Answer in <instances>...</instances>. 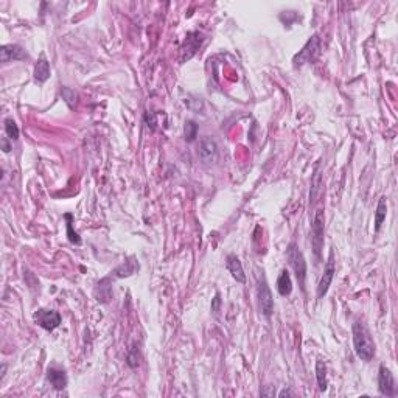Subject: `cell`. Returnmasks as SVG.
Instances as JSON below:
<instances>
[{
  "instance_id": "obj_16",
  "label": "cell",
  "mask_w": 398,
  "mask_h": 398,
  "mask_svg": "<svg viewBox=\"0 0 398 398\" xmlns=\"http://www.w3.org/2000/svg\"><path fill=\"white\" fill-rule=\"evenodd\" d=\"M136 271H139V263L132 258V260H129V261H125L122 266H118V268L114 271V274H115L117 277H129V275H132Z\"/></svg>"
},
{
  "instance_id": "obj_19",
  "label": "cell",
  "mask_w": 398,
  "mask_h": 398,
  "mask_svg": "<svg viewBox=\"0 0 398 398\" xmlns=\"http://www.w3.org/2000/svg\"><path fill=\"white\" fill-rule=\"evenodd\" d=\"M5 132L10 140H17L19 139V128L13 118H7L5 120Z\"/></svg>"
},
{
  "instance_id": "obj_22",
  "label": "cell",
  "mask_w": 398,
  "mask_h": 398,
  "mask_svg": "<svg viewBox=\"0 0 398 398\" xmlns=\"http://www.w3.org/2000/svg\"><path fill=\"white\" fill-rule=\"evenodd\" d=\"M65 219L69 221L67 223V235H69V240L72 241V243H75V245H81V238L78 236V233L76 232H73V229H72V215H65Z\"/></svg>"
},
{
  "instance_id": "obj_14",
  "label": "cell",
  "mask_w": 398,
  "mask_h": 398,
  "mask_svg": "<svg viewBox=\"0 0 398 398\" xmlns=\"http://www.w3.org/2000/svg\"><path fill=\"white\" fill-rule=\"evenodd\" d=\"M277 291H278V294L283 296V297L290 296L291 291H293L291 275H290V272L286 269H283L280 272V275H278V278H277Z\"/></svg>"
},
{
  "instance_id": "obj_7",
  "label": "cell",
  "mask_w": 398,
  "mask_h": 398,
  "mask_svg": "<svg viewBox=\"0 0 398 398\" xmlns=\"http://www.w3.org/2000/svg\"><path fill=\"white\" fill-rule=\"evenodd\" d=\"M378 389L383 395L386 396H393L396 393V386H395V380L393 375L390 373V370L384 366L380 367V375H378Z\"/></svg>"
},
{
  "instance_id": "obj_13",
  "label": "cell",
  "mask_w": 398,
  "mask_h": 398,
  "mask_svg": "<svg viewBox=\"0 0 398 398\" xmlns=\"http://www.w3.org/2000/svg\"><path fill=\"white\" fill-rule=\"evenodd\" d=\"M201 42H203V34L199 33V31H191V33H188L187 34V37H185V42H184V46H182V52H190L188 53V58H191L194 53H196V50L199 49V46H201Z\"/></svg>"
},
{
  "instance_id": "obj_21",
  "label": "cell",
  "mask_w": 398,
  "mask_h": 398,
  "mask_svg": "<svg viewBox=\"0 0 398 398\" xmlns=\"http://www.w3.org/2000/svg\"><path fill=\"white\" fill-rule=\"evenodd\" d=\"M184 134H185V140L187 142H193L197 136V125L191 120H188L184 126Z\"/></svg>"
},
{
  "instance_id": "obj_25",
  "label": "cell",
  "mask_w": 398,
  "mask_h": 398,
  "mask_svg": "<svg viewBox=\"0 0 398 398\" xmlns=\"http://www.w3.org/2000/svg\"><path fill=\"white\" fill-rule=\"evenodd\" d=\"M2 146H4V151H5V152H10V151H11V145L8 143V140H7L5 137L2 139Z\"/></svg>"
},
{
  "instance_id": "obj_20",
  "label": "cell",
  "mask_w": 398,
  "mask_h": 398,
  "mask_svg": "<svg viewBox=\"0 0 398 398\" xmlns=\"http://www.w3.org/2000/svg\"><path fill=\"white\" fill-rule=\"evenodd\" d=\"M61 95H62L64 101L67 103V106H69L70 109H73V107L76 106L78 95H76V92H75V91H72L70 87H64V89L61 91Z\"/></svg>"
},
{
  "instance_id": "obj_1",
  "label": "cell",
  "mask_w": 398,
  "mask_h": 398,
  "mask_svg": "<svg viewBox=\"0 0 398 398\" xmlns=\"http://www.w3.org/2000/svg\"><path fill=\"white\" fill-rule=\"evenodd\" d=\"M353 347L358 355V358H361L363 361L369 363L373 360L375 356V342L373 338L366 327L363 321H356L353 324Z\"/></svg>"
},
{
  "instance_id": "obj_23",
  "label": "cell",
  "mask_w": 398,
  "mask_h": 398,
  "mask_svg": "<svg viewBox=\"0 0 398 398\" xmlns=\"http://www.w3.org/2000/svg\"><path fill=\"white\" fill-rule=\"evenodd\" d=\"M321 185V174L319 171H316V176H314V182H313V193H311V201L314 203V197H316V193L319 191V187Z\"/></svg>"
},
{
  "instance_id": "obj_5",
  "label": "cell",
  "mask_w": 398,
  "mask_h": 398,
  "mask_svg": "<svg viewBox=\"0 0 398 398\" xmlns=\"http://www.w3.org/2000/svg\"><path fill=\"white\" fill-rule=\"evenodd\" d=\"M33 319L39 327H42L47 331H53L61 324V314L55 309L41 308L33 314Z\"/></svg>"
},
{
  "instance_id": "obj_10",
  "label": "cell",
  "mask_w": 398,
  "mask_h": 398,
  "mask_svg": "<svg viewBox=\"0 0 398 398\" xmlns=\"http://www.w3.org/2000/svg\"><path fill=\"white\" fill-rule=\"evenodd\" d=\"M226 268H227V271L232 274V277L235 278L236 282H240V283H245V282H246V274H245V271H243V264H241L240 258H238L236 255L230 254V255L227 257V260H226Z\"/></svg>"
},
{
  "instance_id": "obj_4",
  "label": "cell",
  "mask_w": 398,
  "mask_h": 398,
  "mask_svg": "<svg viewBox=\"0 0 398 398\" xmlns=\"http://www.w3.org/2000/svg\"><path fill=\"white\" fill-rule=\"evenodd\" d=\"M288 260H290V264L294 269V274L297 277L300 288L305 290L303 285H305V277H306V261H305L303 254L297 249V246L294 243H291L288 246Z\"/></svg>"
},
{
  "instance_id": "obj_11",
  "label": "cell",
  "mask_w": 398,
  "mask_h": 398,
  "mask_svg": "<svg viewBox=\"0 0 398 398\" xmlns=\"http://www.w3.org/2000/svg\"><path fill=\"white\" fill-rule=\"evenodd\" d=\"M199 156L204 162H213L216 156H218V145L215 140L206 137L201 140V145H199Z\"/></svg>"
},
{
  "instance_id": "obj_17",
  "label": "cell",
  "mask_w": 398,
  "mask_h": 398,
  "mask_svg": "<svg viewBox=\"0 0 398 398\" xmlns=\"http://www.w3.org/2000/svg\"><path fill=\"white\" fill-rule=\"evenodd\" d=\"M316 378H317V384H319V390L325 392L327 390V367L324 364V361H317L316 363Z\"/></svg>"
},
{
  "instance_id": "obj_9",
  "label": "cell",
  "mask_w": 398,
  "mask_h": 398,
  "mask_svg": "<svg viewBox=\"0 0 398 398\" xmlns=\"http://www.w3.org/2000/svg\"><path fill=\"white\" fill-rule=\"evenodd\" d=\"M0 58H2V62H10V61H20L27 58L25 50L17 46V44H8V46H2L0 49Z\"/></svg>"
},
{
  "instance_id": "obj_27",
  "label": "cell",
  "mask_w": 398,
  "mask_h": 398,
  "mask_svg": "<svg viewBox=\"0 0 398 398\" xmlns=\"http://www.w3.org/2000/svg\"><path fill=\"white\" fill-rule=\"evenodd\" d=\"M278 395H280V396H285V395H294V393H293L291 390H286V389H285V390H282Z\"/></svg>"
},
{
  "instance_id": "obj_6",
  "label": "cell",
  "mask_w": 398,
  "mask_h": 398,
  "mask_svg": "<svg viewBox=\"0 0 398 398\" xmlns=\"http://www.w3.org/2000/svg\"><path fill=\"white\" fill-rule=\"evenodd\" d=\"M258 306L263 316L271 317L272 311H274V299L271 294V290L266 283L264 278L258 282Z\"/></svg>"
},
{
  "instance_id": "obj_18",
  "label": "cell",
  "mask_w": 398,
  "mask_h": 398,
  "mask_svg": "<svg viewBox=\"0 0 398 398\" xmlns=\"http://www.w3.org/2000/svg\"><path fill=\"white\" fill-rule=\"evenodd\" d=\"M387 215V204H386V197L383 196L378 203L377 212H375V232H380V227L383 224V221L386 219Z\"/></svg>"
},
{
  "instance_id": "obj_2",
  "label": "cell",
  "mask_w": 398,
  "mask_h": 398,
  "mask_svg": "<svg viewBox=\"0 0 398 398\" xmlns=\"http://www.w3.org/2000/svg\"><path fill=\"white\" fill-rule=\"evenodd\" d=\"M324 223H325V216H324V210L319 209L316 210L314 218H313V226H311V243H313V249H314V255L316 258H321V252L324 248Z\"/></svg>"
},
{
  "instance_id": "obj_3",
  "label": "cell",
  "mask_w": 398,
  "mask_h": 398,
  "mask_svg": "<svg viewBox=\"0 0 398 398\" xmlns=\"http://www.w3.org/2000/svg\"><path fill=\"white\" fill-rule=\"evenodd\" d=\"M321 53V37L314 34L308 39V42L303 46V49L294 56V65H303L306 62H313Z\"/></svg>"
},
{
  "instance_id": "obj_24",
  "label": "cell",
  "mask_w": 398,
  "mask_h": 398,
  "mask_svg": "<svg viewBox=\"0 0 398 398\" xmlns=\"http://www.w3.org/2000/svg\"><path fill=\"white\" fill-rule=\"evenodd\" d=\"M145 122L148 123V126H149V123H151V129H154V126H156V123H157V122H156V117H154L151 112H146V114H145Z\"/></svg>"
},
{
  "instance_id": "obj_15",
  "label": "cell",
  "mask_w": 398,
  "mask_h": 398,
  "mask_svg": "<svg viewBox=\"0 0 398 398\" xmlns=\"http://www.w3.org/2000/svg\"><path fill=\"white\" fill-rule=\"evenodd\" d=\"M50 73H52V70H50L49 61L46 58H41L34 65V79L37 83H46L50 78Z\"/></svg>"
},
{
  "instance_id": "obj_8",
  "label": "cell",
  "mask_w": 398,
  "mask_h": 398,
  "mask_svg": "<svg viewBox=\"0 0 398 398\" xmlns=\"http://www.w3.org/2000/svg\"><path fill=\"white\" fill-rule=\"evenodd\" d=\"M333 277H335V260H333V254H331L327 264H325L324 275L319 282V286H317V297L319 299H322L327 294V291H328V288L333 282Z\"/></svg>"
},
{
  "instance_id": "obj_26",
  "label": "cell",
  "mask_w": 398,
  "mask_h": 398,
  "mask_svg": "<svg viewBox=\"0 0 398 398\" xmlns=\"http://www.w3.org/2000/svg\"><path fill=\"white\" fill-rule=\"evenodd\" d=\"M218 305H219V294H216V297H215V303H213V306H212V309L216 313L218 311Z\"/></svg>"
},
{
  "instance_id": "obj_12",
  "label": "cell",
  "mask_w": 398,
  "mask_h": 398,
  "mask_svg": "<svg viewBox=\"0 0 398 398\" xmlns=\"http://www.w3.org/2000/svg\"><path fill=\"white\" fill-rule=\"evenodd\" d=\"M47 380L56 390H61V389H64L67 386V375H65V372L61 370V369H56V367H49Z\"/></svg>"
}]
</instances>
